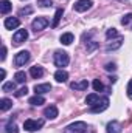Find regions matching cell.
I'll use <instances>...</instances> for the list:
<instances>
[{
	"label": "cell",
	"instance_id": "obj_36",
	"mask_svg": "<svg viewBox=\"0 0 132 133\" xmlns=\"http://www.w3.org/2000/svg\"><path fill=\"white\" fill-rule=\"evenodd\" d=\"M5 76H6V71H5V70H2V81L5 79Z\"/></svg>",
	"mask_w": 132,
	"mask_h": 133
},
{
	"label": "cell",
	"instance_id": "obj_31",
	"mask_svg": "<svg viewBox=\"0 0 132 133\" xmlns=\"http://www.w3.org/2000/svg\"><path fill=\"white\" fill-rule=\"evenodd\" d=\"M27 93H28V88H27V87H22L20 90L16 91V96H17V98H22V96H25Z\"/></svg>",
	"mask_w": 132,
	"mask_h": 133
},
{
	"label": "cell",
	"instance_id": "obj_20",
	"mask_svg": "<svg viewBox=\"0 0 132 133\" xmlns=\"http://www.w3.org/2000/svg\"><path fill=\"white\" fill-rule=\"evenodd\" d=\"M73 40H75V36L71 33H64L61 36V43H62V45H70Z\"/></svg>",
	"mask_w": 132,
	"mask_h": 133
},
{
	"label": "cell",
	"instance_id": "obj_26",
	"mask_svg": "<svg viewBox=\"0 0 132 133\" xmlns=\"http://www.w3.org/2000/svg\"><path fill=\"white\" fill-rule=\"evenodd\" d=\"M106 37L110 40V39H113V37H118V31L115 30V28H110V30H107V33H106Z\"/></svg>",
	"mask_w": 132,
	"mask_h": 133
},
{
	"label": "cell",
	"instance_id": "obj_10",
	"mask_svg": "<svg viewBox=\"0 0 132 133\" xmlns=\"http://www.w3.org/2000/svg\"><path fill=\"white\" fill-rule=\"evenodd\" d=\"M51 90V84H36L34 85V91L36 95H45Z\"/></svg>",
	"mask_w": 132,
	"mask_h": 133
},
{
	"label": "cell",
	"instance_id": "obj_24",
	"mask_svg": "<svg viewBox=\"0 0 132 133\" xmlns=\"http://www.w3.org/2000/svg\"><path fill=\"white\" fill-rule=\"evenodd\" d=\"M16 90V82H5L2 85V91H14Z\"/></svg>",
	"mask_w": 132,
	"mask_h": 133
},
{
	"label": "cell",
	"instance_id": "obj_32",
	"mask_svg": "<svg viewBox=\"0 0 132 133\" xmlns=\"http://www.w3.org/2000/svg\"><path fill=\"white\" fill-rule=\"evenodd\" d=\"M131 22H132V12L126 14V16L121 19V23H123V25H128V23H131Z\"/></svg>",
	"mask_w": 132,
	"mask_h": 133
},
{
	"label": "cell",
	"instance_id": "obj_15",
	"mask_svg": "<svg viewBox=\"0 0 132 133\" xmlns=\"http://www.w3.org/2000/svg\"><path fill=\"white\" fill-rule=\"evenodd\" d=\"M11 9H13V5H11L9 0H2V2H0V12H2L3 16L8 14Z\"/></svg>",
	"mask_w": 132,
	"mask_h": 133
},
{
	"label": "cell",
	"instance_id": "obj_25",
	"mask_svg": "<svg viewBox=\"0 0 132 133\" xmlns=\"http://www.w3.org/2000/svg\"><path fill=\"white\" fill-rule=\"evenodd\" d=\"M5 132H6V133H17V132H19V127H17L14 122H9V124L5 127Z\"/></svg>",
	"mask_w": 132,
	"mask_h": 133
},
{
	"label": "cell",
	"instance_id": "obj_34",
	"mask_svg": "<svg viewBox=\"0 0 132 133\" xmlns=\"http://www.w3.org/2000/svg\"><path fill=\"white\" fill-rule=\"evenodd\" d=\"M128 96L132 99V79L129 81V84H128Z\"/></svg>",
	"mask_w": 132,
	"mask_h": 133
},
{
	"label": "cell",
	"instance_id": "obj_11",
	"mask_svg": "<svg viewBox=\"0 0 132 133\" xmlns=\"http://www.w3.org/2000/svg\"><path fill=\"white\" fill-rule=\"evenodd\" d=\"M107 133H121V124L118 121H110L107 124Z\"/></svg>",
	"mask_w": 132,
	"mask_h": 133
},
{
	"label": "cell",
	"instance_id": "obj_37",
	"mask_svg": "<svg viewBox=\"0 0 132 133\" xmlns=\"http://www.w3.org/2000/svg\"><path fill=\"white\" fill-rule=\"evenodd\" d=\"M120 2H126V0H120Z\"/></svg>",
	"mask_w": 132,
	"mask_h": 133
},
{
	"label": "cell",
	"instance_id": "obj_12",
	"mask_svg": "<svg viewBox=\"0 0 132 133\" xmlns=\"http://www.w3.org/2000/svg\"><path fill=\"white\" fill-rule=\"evenodd\" d=\"M44 116H45L47 119H55V118L58 116V108H56L55 105L47 107V108L44 110Z\"/></svg>",
	"mask_w": 132,
	"mask_h": 133
},
{
	"label": "cell",
	"instance_id": "obj_30",
	"mask_svg": "<svg viewBox=\"0 0 132 133\" xmlns=\"http://www.w3.org/2000/svg\"><path fill=\"white\" fill-rule=\"evenodd\" d=\"M37 5L42 6V8H48V6L53 5V2L51 0H37Z\"/></svg>",
	"mask_w": 132,
	"mask_h": 133
},
{
	"label": "cell",
	"instance_id": "obj_8",
	"mask_svg": "<svg viewBox=\"0 0 132 133\" xmlns=\"http://www.w3.org/2000/svg\"><path fill=\"white\" fill-rule=\"evenodd\" d=\"M28 61H30V53H28V51H20V53H17L16 57H14L16 66H23Z\"/></svg>",
	"mask_w": 132,
	"mask_h": 133
},
{
	"label": "cell",
	"instance_id": "obj_6",
	"mask_svg": "<svg viewBox=\"0 0 132 133\" xmlns=\"http://www.w3.org/2000/svg\"><path fill=\"white\" fill-rule=\"evenodd\" d=\"M107 107H109V99H107V98H101L89 111H90V113H101V111H104Z\"/></svg>",
	"mask_w": 132,
	"mask_h": 133
},
{
	"label": "cell",
	"instance_id": "obj_28",
	"mask_svg": "<svg viewBox=\"0 0 132 133\" xmlns=\"http://www.w3.org/2000/svg\"><path fill=\"white\" fill-rule=\"evenodd\" d=\"M92 85H93V88H95V91H101V90L104 88V85H103V82H101L99 79H95Z\"/></svg>",
	"mask_w": 132,
	"mask_h": 133
},
{
	"label": "cell",
	"instance_id": "obj_21",
	"mask_svg": "<svg viewBox=\"0 0 132 133\" xmlns=\"http://www.w3.org/2000/svg\"><path fill=\"white\" fill-rule=\"evenodd\" d=\"M62 14H64V9H62V8H59V9H56V14H55V19H53V22H51V26H53V28H56V26L59 25V20H61V17H62Z\"/></svg>",
	"mask_w": 132,
	"mask_h": 133
},
{
	"label": "cell",
	"instance_id": "obj_9",
	"mask_svg": "<svg viewBox=\"0 0 132 133\" xmlns=\"http://www.w3.org/2000/svg\"><path fill=\"white\" fill-rule=\"evenodd\" d=\"M3 25H5V28H6V30H16V28H19L20 20H19L17 17H6Z\"/></svg>",
	"mask_w": 132,
	"mask_h": 133
},
{
	"label": "cell",
	"instance_id": "obj_17",
	"mask_svg": "<svg viewBox=\"0 0 132 133\" xmlns=\"http://www.w3.org/2000/svg\"><path fill=\"white\" fill-rule=\"evenodd\" d=\"M44 73H45V71H44V68H42V66H31V70H30V74H31V76H33L34 79H39V77H42V76H44Z\"/></svg>",
	"mask_w": 132,
	"mask_h": 133
},
{
	"label": "cell",
	"instance_id": "obj_29",
	"mask_svg": "<svg viewBox=\"0 0 132 133\" xmlns=\"http://www.w3.org/2000/svg\"><path fill=\"white\" fill-rule=\"evenodd\" d=\"M86 46H87V51L90 53V51H93L95 48H98V43H97V42H93V40H90V42H87V43H86Z\"/></svg>",
	"mask_w": 132,
	"mask_h": 133
},
{
	"label": "cell",
	"instance_id": "obj_16",
	"mask_svg": "<svg viewBox=\"0 0 132 133\" xmlns=\"http://www.w3.org/2000/svg\"><path fill=\"white\" fill-rule=\"evenodd\" d=\"M70 87H71L73 90H86V88L89 87V82H87L86 79H82V81H78V82H71Z\"/></svg>",
	"mask_w": 132,
	"mask_h": 133
},
{
	"label": "cell",
	"instance_id": "obj_27",
	"mask_svg": "<svg viewBox=\"0 0 132 133\" xmlns=\"http://www.w3.org/2000/svg\"><path fill=\"white\" fill-rule=\"evenodd\" d=\"M31 12H33V8H31V6H27V8H22V9L19 11V16H20V17H22V16H30Z\"/></svg>",
	"mask_w": 132,
	"mask_h": 133
},
{
	"label": "cell",
	"instance_id": "obj_1",
	"mask_svg": "<svg viewBox=\"0 0 132 133\" xmlns=\"http://www.w3.org/2000/svg\"><path fill=\"white\" fill-rule=\"evenodd\" d=\"M53 62H55V65L56 66L64 68V66L68 65L70 57H68V54H67L65 51H56V53H55V59H53Z\"/></svg>",
	"mask_w": 132,
	"mask_h": 133
},
{
	"label": "cell",
	"instance_id": "obj_5",
	"mask_svg": "<svg viewBox=\"0 0 132 133\" xmlns=\"http://www.w3.org/2000/svg\"><path fill=\"white\" fill-rule=\"evenodd\" d=\"M67 130L73 133H87V124L82 122V121H78V122H73L70 125H67Z\"/></svg>",
	"mask_w": 132,
	"mask_h": 133
},
{
	"label": "cell",
	"instance_id": "obj_2",
	"mask_svg": "<svg viewBox=\"0 0 132 133\" xmlns=\"http://www.w3.org/2000/svg\"><path fill=\"white\" fill-rule=\"evenodd\" d=\"M44 125V119H27L23 122V129L27 132H36Z\"/></svg>",
	"mask_w": 132,
	"mask_h": 133
},
{
	"label": "cell",
	"instance_id": "obj_35",
	"mask_svg": "<svg viewBox=\"0 0 132 133\" xmlns=\"http://www.w3.org/2000/svg\"><path fill=\"white\" fill-rule=\"evenodd\" d=\"M0 59H2V61L6 59V46H5V45L2 46V56H0Z\"/></svg>",
	"mask_w": 132,
	"mask_h": 133
},
{
	"label": "cell",
	"instance_id": "obj_13",
	"mask_svg": "<svg viewBox=\"0 0 132 133\" xmlns=\"http://www.w3.org/2000/svg\"><path fill=\"white\" fill-rule=\"evenodd\" d=\"M55 79H56L59 84H62V82H67V79H68V73H67L65 70L59 68V70L55 73Z\"/></svg>",
	"mask_w": 132,
	"mask_h": 133
},
{
	"label": "cell",
	"instance_id": "obj_33",
	"mask_svg": "<svg viewBox=\"0 0 132 133\" xmlns=\"http://www.w3.org/2000/svg\"><path fill=\"white\" fill-rule=\"evenodd\" d=\"M107 71H115L117 70V65L113 64V62H109V64H106V66H104Z\"/></svg>",
	"mask_w": 132,
	"mask_h": 133
},
{
	"label": "cell",
	"instance_id": "obj_4",
	"mask_svg": "<svg viewBox=\"0 0 132 133\" xmlns=\"http://www.w3.org/2000/svg\"><path fill=\"white\" fill-rule=\"evenodd\" d=\"M92 0H78V2H75V5H73V9L76 11V12H84V11H87V9H90L92 8Z\"/></svg>",
	"mask_w": 132,
	"mask_h": 133
},
{
	"label": "cell",
	"instance_id": "obj_18",
	"mask_svg": "<svg viewBox=\"0 0 132 133\" xmlns=\"http://www.w3.org/2000/svg\"><path fill=\"white\" fill-rule=\"evenodd\" d=\"M11 107H13V101L11 99H8V98H2L0 99V110L2 111H8Z\"/></svg>",
	"mask_w": 132,
	"mask_h": 133
},
{
	"label": "cell",
	"instance_id": "obj_19",
	"mask_svg": "<svg viewBox=\"0 0 132 133\" xmlns=\"http://www.w3.org/2000/svg\"><path fill=\"white\" fill-rule=\"evenodd\" d=\"M123 42H124V40H123V37H118V40H115L113 43H109V45L106 46V50H107V51H113V50H118V48L123 45Z\"/></svg>",
	"mask_w": 132,
	"mask_h": 133
},
{
	"label": "cell",
	"instance_id": "obj_7",
	"mask_svg": "<svg viewBox=\"0 0 132 133\" xmlns=\"http://www.w3.org/2000/svg\"><path fill=\"white\" fill-rule=\"evenodd\" d=\"M28 39V31L27 30H17L14 36H13V43L14 45H20V43H23L25 40Z\"/></svg>",
	"mask_w": 132,
	"mask_h": 133
},
{
	"label": "cell",
	"instance_id": "obj_23",
	"mask_svg": "<svg viewBox=\"0 0 132 133\" xmlns=\"http://www.w3.org/2000/svg\"><path fill=\"white\" fill-rule=\"evenodd\" d=\"M14 79H16L17 84H25V81H27V74H25L23 71H17L16 76H14Z\"/></svg>",
	"mask_w": 132,
	"mask_h": 133
},
{
	"label": "cell",
	"instance_id": "obj_3",
	"mask_svg": "<svg viewBox=\"0 0 132 133\" xmlns=\"http://www.w3.org/2000/svg\"><path fill=\"white\" fill-rule=\"evenodd\" d=\"M47 25H48V19L47 17H36L33 20V23H31V28H33L34 33H39V31L45 30Z\"/></svg>",
	"mask_w": 132,
	"mask_h": 133
},
{
	"label": "cell",
	"instance_id": "obj_22",
	"mask_svg": "<svg viewBox=\"0 0 132 133\" xmlns=\"http://www.w3.org/2000/svg\"><path fill=\"white\" fill-rule=\"evenodd\" d=\"M98 101H99V95H97V93H92V95H89V96L86 98V104H87V105H90V107H93Z\"/></svg>",
	"mask_w": 132,
	"mask_h": 133
},
{
	"label": "cell",
	"instance_id": "obj_14",
	"mask_svg": "<svg viewBox=\"0 0 132 133\" xmlns=\"http://www.w3.org/2000/svg\"><path fill=\"white\" fill-rule=\"evenodd\" d=\"M28 104H31V105H34V107H39V105L45 104V98H44L42 95H36V96H33V98L28 99Z\"/></svg>",
	"mask_w": 132,
	"mask_h": 133
}]
</instances>
